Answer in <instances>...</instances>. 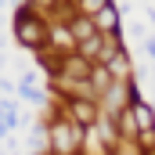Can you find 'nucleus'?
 <instances>
[{"label":"nucleus","mask_w":155,"mask_h":155,"mask_svg":"<svg viewBox=\"0 0 155 155\" xmlns=\"http://www.w3.org/2000/svg\"><path fill=\"white\" fill-rule=\"evenodd\" d=\"M65 25H69V33H72V40H76V47L83 43V40L97 36V25H94V18H90V15H72Z\"/></svg>","instance_id":"20e7f679"},{"label":"nucleus","mask_w":155,"mask_h":155,"mask_svg":"<svg viewBox=\"0 0 155 155\" xmlns=\"http://www.w3.org/2000/svg\"><path fill=\"white\" fill-rule=\"evenodd\" d=\"M15 40L22 43V47H29V51H40V47H47V18L36 15V7H18V15H15Z\"/></svg>","instance_id":"f257e3e1"},{"label":"nucleus","mask_w":155,"mask_h":155,"mask_svg":"<svg viewBox=\"0 0 155 155\" xmlns=\"http://www.w3.org/2000/svg\"><path fill=\"white\" fill-rule=\"evenodd\" d=\"M15 90H18L25 101H36V105H40V97H43V94H40V87H29V83H18Z\"/></svg>","instance_id":"6e6552de"},{"label":"nucleus","mask_w":155,"mask_h":155,"mask_svg":"<svg viewBox=\"0 0 155 155\" xmlns=\"http://www.w3.org/2000/svg\"><path fill=\"white\" fill-rule=\"evenodd\" d=\"M144 54L155 61V36H144Z\"/></svg>","instance_id":"1a4fd4ad"},{"label":"nucleus","mask_w":155,"mask_h":155,"mask_svg":"<svg viewBox=\"0 0 155 155\" xmlns=\"http://www.w3.org/2000/svg\"><path fill=\"white\" fill-rule=\"evenodd\" d=\"M0 4H4V0H0Z\"/></svg>","instance_id":"9d476101"},{"label":"nucleus","mask_w":155,"mask_h":155,"mask_svg":"<svg viewBox=\"0 0 155 155\" xmlns=\"http://www.w3.org/2000/svg\"><path fill=\"white\" fill-rule=\"evenodd\" d=\"M72 4H76L79 15H97V11H101V7H108L112 0H72Z\"/></svg>","instance_id":"0eeeda50"},{"label":"nucleus","mask_w":155,"mask_h":155,"mask_svg":"<svg viewBox=\"0 0 155 155\" xmlns=\"http://www.w3.org/2000/svg\"><path fill=\"white\" fill-rule=\"evenodd\" d=\"M94 18V25H97V33L101 36H108V33H119V11L108 4V7H101L97 15H90Z\"/></svg>","instance_id":"39448f33"},{"label":"nucleus","mask_w":155,"mask_h":155,"mask_svg":"<svg viewBox=\"0 0 155 155\" xmlns=\"http://www.w3.org/2000/svg\"><path fill=\"white\" fill-rule=\"evenodd\" d=\"M130 112H134V123H137V130H141V134L155 130V112H152V105H148V101H141V97H137Z\"/></svg>","instance_id":"423d86ee"},{"label":"nucleus","mask_w":155,"mask_h":155,"mask_svg":"<svg viewBox=\"0 0 155 155\" xmlns=\"http://www.w3.org/2000/svg\"><path fill=\"white\" fill-rule=\"evenodd\" d=\"M69 112L65 116L72 119L76 126H83V130H90V126H97L101 123V105L97 101H90V97H69V105H65Z\"/></svg>","instance_id":"7ed1b4c3"},{"label":"nucleus","mask_w":155,"mask_h":155,"mask_svg":"<svg viewBox=\"0 0 155 155\" xmlns=\"http://www.w3.org/2000/svg\"><path fill=\"white\" fill-rule=\"evenodd\" d=\"M83 126H76L69 116H58L54 119V126L47 130V141H51V152L54 155H72L79 152V144H83Z\"/></svg>","instance_id":"f03ea898"}]
</instances>
